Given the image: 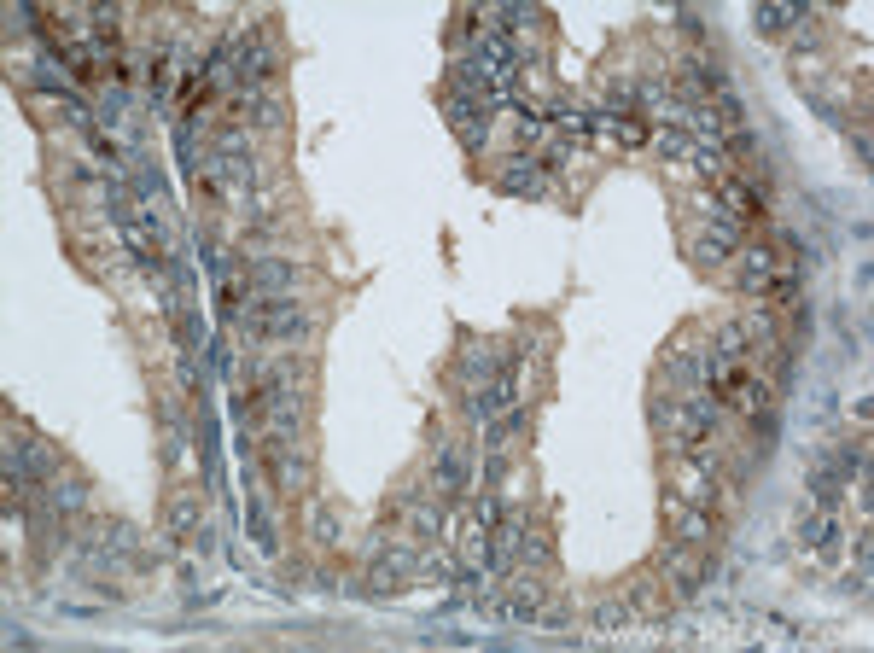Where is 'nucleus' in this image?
Instances as JSON below:
<instances>
[{
	"label": "nucleus",
	"instance_id": "1",
	"mask_svg": "<svg viewBox=\"0 0 874 653\" xmlns=\"http://www.w3.org/2000/svg\"><path fill=\"white\" fill-rule=\"evenodd\" d=\"M239 333L251 344H298L309 333V315L292 298H251L239 310Z\"/></svg>",
	"mask_w": 874,
	"mask_h": 653
},
{
	"label": "nucleus",
	"instance_id": "2",
	"mask_svg": "<svg viewBox=\"0 0 874 653\" xmlns=\"http://www.w3.org/2000/svg\"><path fill=\"white\" fill-rule=\"evenodd\" d=\"M711 572H717L711 549H694V543H665V554H659V578H665V589L682 595V601L706 595Z\"/></svg>",
	"mask_w": 874,
	"mask_h": 653
},
{
	"label": "nucleus",
	"instance_id": "3",
	"mask_svg": "<svg viewBox=\"0 0 874 653\" xmlns=\"http://www.w3.org/2000/svg\"><path fill=\"white\" fill-rule=\"evenodd\" d=\"M292 280H298V263H286V257H251L245 263L251 298H292Z\"/></svg>",
	"mask_w": 874,
	"mask_h": 653
},
{
	"label": "nucleus",
	"instance_id": "4",
	"mask_svg": "<svg viewBox=\"0 0 874 653\" xmlns=\"http://www.w3.org/2000/svg\"><path fill=\"white\" fill-rule=\"evenodd\" d=\"M263 473H269V484H274V496H298L303 490V479H309V467H303V449L298 444H269L263 449Z\"/></svg>",
	"mask_w": 874,
	"mask_h": 653
},
{
	"label": "nucleus",
	"instance_id": "5",
	"mask_svg": "<svg viewBox=\"0 0 874 653\" xmlns=\"http://www.w3.org/2000/svg\"><path fill=\"white\" fill-rule=\"evenodd\" d=\"M799 543H805L810 554L840 549V508H834V502H805V514H799Z\"/></svg>",
	"mask_w": 874,
	"mask_h": 653
},
{
	"label": "nucleus",
	"instance_id": "6",
	"mask_svg": "<svg viewBox=\"0 0 874 653\" xmlns=\"http://www.w3.org/2000/svg\"><path fill=\"white\" fill-rule=\"evenodd\" d=\"M432 484L437 490H467V455L449 444L443 455H437V467H432Z\"/></svg>",
	"mask_w": 874,
	"mask_h": 653
},
{
	"label": "nucleus",
	"instance_id": "7",
	"mask_svg": "<svg viewBox=\"0 0 874 653\" xmlns=\"http://www.w3.org/2000/svg\"><path fill=\"white\" fill-rule=\"evenodd\" d=\"M502 187L507 193H542V164H531V158H513L502 170Z\"/></svg>",
	"mask_w": 874,
	"mask_h": 653
},
{
	"label": "nucleus",
	"instance_id": "8",
	"mask_svg": "<svg viewBox=\"0 0 874 653\" xmlns=\"http://www.w3.org/2000/svg\"><path fill=\"white\" fill-rule=\"evenodd\" d=\"M805 12L799 6H758V30H787V24H799Z\"/></svg>",
	"mask_w": 874,
	"mask_h": 653
},
{
	"label": "nucleus",
	"instance_id": "9",
	"mask_svg": "<svg viewBox=\"0 0 874 653\" xmlns=\"http://www.w3.org/2000/svg\"><path fill=\"white\" fill-rule=\"evenodd\" d=\"M169 531H175V537L193 531V496H175V508H169Z\"/></svg>",
	"mask_w": 874,
	"mask_h": 653
},
{
	"label": "nucleus",
	"instance_id": "10",
	"mask_svg": "<svg viewBox=\"0 0 874 653\" xmlns=\"http://www.w3.org/2000/svg\"><path fill=\"white\" fill-rule=\"evenodd\" d=\"M636 607H641V613H665V607H671V595H659L653 584H636Z\"/></svg>",
	"mask_w": 874,
	"mask_h": 653
},
{
	"label": "nucleus",
	"instance_id": "11",
	"mask_svg": "<svg viewBox=\"0 0 874 653\" xmlns=\"http://www.w3.org/2000/svg\"><path fill=\"white\" fill-rule=\"evenodd\" d=\"M251 531H257L263 549H274V531H269V514H263V508H251Z\"/></svg>",
	"mask_w": 874,
	"mask_h": 653
}]
</instances>
